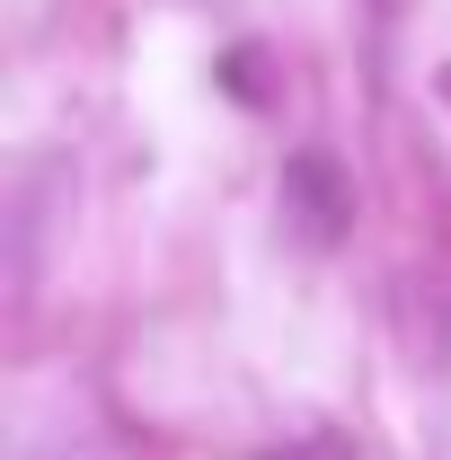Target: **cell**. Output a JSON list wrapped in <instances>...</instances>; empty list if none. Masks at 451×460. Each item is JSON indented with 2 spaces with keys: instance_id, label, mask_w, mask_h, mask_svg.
I'll return each instance as SVG.
<instances>
[{
  "instance_id": "6da1fadb",
  "label": "cell",
  "mask_w": 451,
  "mask_h": 460,
  "mask_svg": "<svg viewBox=\"0 0 451 460\" xmlns=\"http://www.w3.org/2000/svg\"><path fill=\"white\" fill-rule=\"evenodd\" d=\"M283 222L310 248H337L354 230V177L337 169V151H292L283 160Z\"/></svg>"
},
{
  "instance_id": "7a4b0ae2",
  "label": "cell",
  "mask_w": 451,
  "mask_h": 460,
  "mask_svg": "<svg viewBox=\"0 0 451 460\" xmlns=\"http://www.w3.org/2000/svg\"><path fill=\"white\" fill-rule=\"evenodd\" d=\"M222 80L239 89V107H275V62L257 54V45H239V54H222Z\"/></svg>"
},
{
  "instance_id": "3957f363",
  "label": "cell",
  "mask_w": 451,
  "mask_h": 460,
  "mask_svg": "<svg viewBox=\"0 0 451 460\" xmlns=\"http://www.w3.org/2000/svg\"><path fill=\"white\" fill-rule=\"evenodd\" d=\"M283 460H354V443H345V434H310L301 452H283Z\"/></svg>"
},
{
  "instance_id": "277c9868",
  "label": "cell",
  "mask_w": 451,
  "mask_h": 460,
  "mask_svg": "<svg viewBox=\"0 0 451 460\" xmlns=\"http://www.w3.org/2000/svg\"><path fill=\"white\" fill-rule=\"evenodd\" d=\"M434 89H443V107H451V62H443V80H434Z\"/></svg>"
},
{
  "instance_id": "5b68a950",
  "label": "cell",
  "mask_w": 451,
  "mask_h": 460,
  "mask_svg": "<svg viewBox=\"0 0 451 460\" xmlns=\"http://www.w3.org/2000/svg\"><path fill=\"white\" fill-rule=\"evenodd\" d=\"M381 9H390V0H381Z\"/></svg>"
}]
</instances>
